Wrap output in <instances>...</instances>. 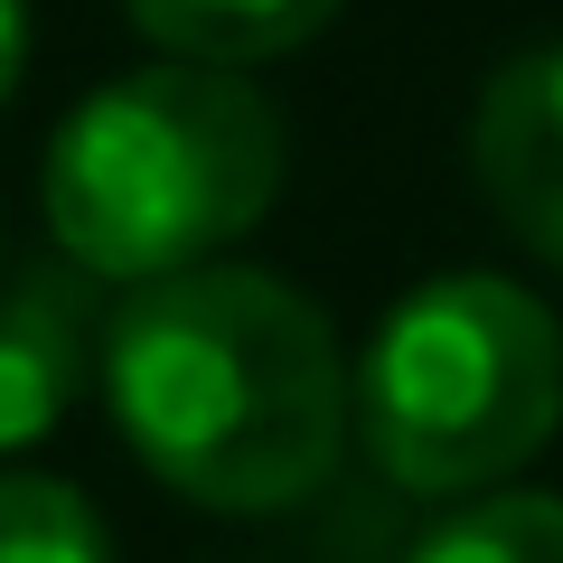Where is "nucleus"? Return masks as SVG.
<instances>
[{"label":"nucleus","mask_w":563,"mask_h":563,"mask_svg":"<svg viewBox=\"0 0 563 563\" xmlns=\"http://www.w3.org/2000/svg\"><path fill=\"white\" fill-rule=\"evenodd\" d=\"M95 366L132 461L188 507L273 517L339 470L347 366L320 301H301L282 273L188 263L132 282Z\"/></svg>","instance_id":"1"},{"label":"nucleus","mask_w":563,"mask_h":563,"mask_svg":"<svg viewBox=\"0 0 563 563\" xmlns=\"http://www.w3.org/2000/svg\"><path fill=\"white\" fill-rule=\"evenodd\" d=\"M282 113L225 66H141L113 76L57 122L38 169V207L57 254L85 282H161L188 263H225L282 198Z\"/></svg>","instance_id":"2"},{"label":"nucleus","mask_w":563,"mask_h":563,"mask_svg":"<svg viewBox=\"0 0 563 563\" xmlns=\"http://www.w3.org/2000/svg\"><path fill=\"white\" fill-rule=\"evenodd\" d=\"M347 422L413 498H479L563 422V329L507 273H442L376 320Z\"/></svg>","instance_id":"3"},{"label":"nucleus","mask_w":563,"mask_h":563,"mask_svg":"<svg viewBox=\"0 0 563 563\" xmlns=\"http://www.w3.org/2000/svg\"><path fill=\"white\" fill-rule=\"evenodd\" d=\"M470 179L526 254L563 263V47H526L470 113Z\"/></svg>","instance_id":"4"},{"label":"nucleus","mask_w":563,"mask_h":563,"mask_svg":"<svg viewBox=\"0 0 563 563\" xmlns=\"http://www.w3.org/2000/svg\"><path fill=\"white\" fill-rule=\"evenodd\" d=\"M95 366V301L76 263L0 273V451H29L66 422Z\"/></svg>","instance_id":"5"},{"label":"nucleus","mask_w":563,"mask_h":563,"mask_svg":"<svg viewBox=\"0 0 563 563\" xmlns=\"http://www.w3.org/2000/svg\"><path fill=\"white\" fill-rule=\"evenodd\" d=\"M122 20L179 66L244 76V66H273L291 47H310L339 20V0H122Z\"/></svg>","instance_id":"6"},{"label":"nucleus","mask_w":563,"mask_h":563,"mask_svg":"<svg viewBox=\"0 0 563 563\" xmlns=\"http://www.w3.org/2000/svg\"><path fill=\"white\" fill-rule=\"evenodd\" d=\"M404 563H563V498L536 488H479L442 526H422Z\"/></svg>","instance_id":"7"},{"label":"nucleus","mask_w":563,"mask_h":563,"mask_svg":"<svg viewBox=\"0 0 563 563\" xmlns=\"http://www.w3.org/2000/svg\"><path fill=\"white\" fill-rule=\"evenodd\" d=\"M0 563H113L85 488L47 470H0Z\"/></svg>","instance_id":"8"},{"label":"nucleus","mask_w":563,"mask_h":563,"mask_svg":"<svg viewBox=\"0 0 563 563\" xmlns=\"http://www.w3.org/2000/svg\"><path fill=\"white\" fill-rule=\"evenodd\" d=\"M29 76V0H0V103Z\"/></svg>","instance_id":"9"}]
</instances>
